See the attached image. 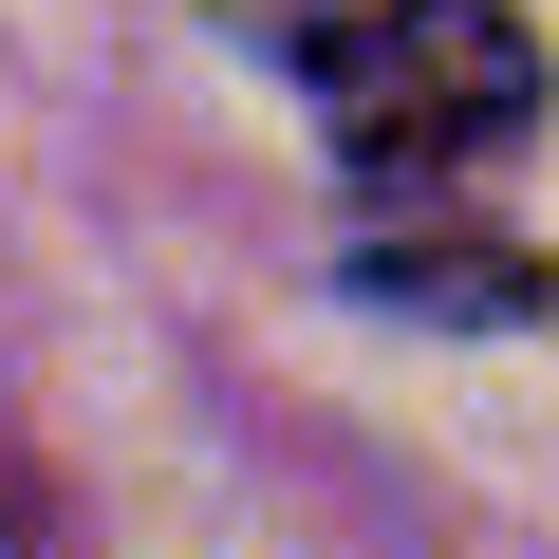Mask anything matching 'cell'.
Instances as JSON below:
<instances>
[{"instance_id":"6da1fadb","label":"cell","mask_w":559,"mask_h":559,"mask_svg":"<svg viewBox=\"0 0 559 559\" xmlns=\"http://www.w3.org/2000/svg\"><path fill=\"white\" fill-rule=\"evenodd\" d=\"M299 94L355 187H448L540 131V38H522V0H318Z\"/></svg>"},{"instance_id":"7a4b0ae2","label":"cell","mask_w":559,"mask_h":559,"mask_svg":"<svg viewBox=\"0 0 559 559\" xmlns=\"http://www.w3.org/2000/svg\"><path fill=\"white\" fill-rule=\"evenodd\" d=\"M355 299L429 318V336H540L559 318V261L540 242H466V224H392V242H355Z\"/></svg>"}]
</instances>
